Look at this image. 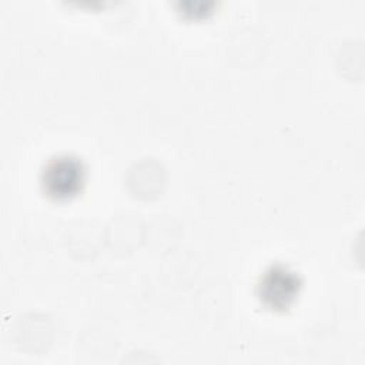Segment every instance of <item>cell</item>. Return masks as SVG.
Masks as SVG:
<instances>
[{
	"instance_id": "6da1fadb",
	"label": "cell",
	"mask_w": 365,
	"mask_h": 365,
	"mask_svg": "<svg viewBox=\"0 0 365 365\" xmlns=\"http://www.w3.org/2000/svg\"><path fill=\"white\" fill-rule=\"evenodd\" d=\"M86 177V165L78 157L60 154L43 165L40 187L43 194L53 201H70L83 191Z\"/></svg>"
},
{
	"instance_id": "7a4b0ae2",
	"label": "cell",
	"mask_w": 365,
	"mask_h": 365,
	"mask_svg": "<svg viewBox=\"0 0 365 365\" xmlns=\"http://www.w3.org/2000/svg\"><path fill=\"white\" fill-rule=\"evenodd\" d=\"M301 289L302 278L297 271L284 264H272L258 278L257 298L265 309L287 312L297 302Z\"/></svg>"
}]
</instances>
